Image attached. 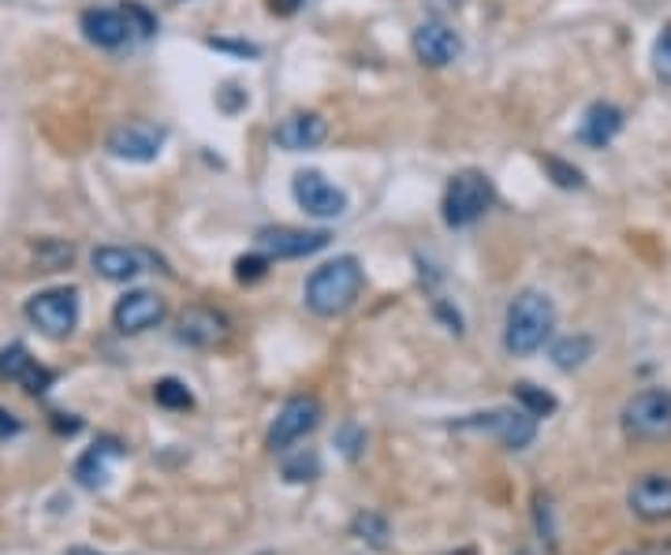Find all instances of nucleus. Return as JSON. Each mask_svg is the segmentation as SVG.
Wrapping results in <instances>:
<instances>
[{
  "label": "nucleus",
  "instance_id": "4468645a",
  "mask_svg": "<svg viewBox=\"0 0 671 555\" xmlns=\"http://www.w3.org/2000/svg\"><path fill=\"white\" fill-rule=\"evenodd\" d=\"M79 30L82 38L98 49H124L135 34L124 8H87V12L79 16Z\"/></svg>",
  "mask_w": 671,
  "mask_h": 555
},
{
  "label": "nucleus",
  "instance_id": "f704fd0d",
  "mask_svg": "<svg viewBox=\"0 0 671 555\" xmlns=\"http://www.w3.org/2000/svg\"><path fill=\"white\" fill-rule=\"evenodd\" d=\"M68 555H98V552H93V548H71Z\"/></svg>",
  "mask_w": 671,
  "mask_h": 555
},
{
  "label": "nucleus",
  "instance_id": "7c9ffc66",
  "mask_svg": "<svg viewBox=\"0 0 671 555\" xmlns=\"http://www.w3.org/2000/svg\"><path fill=\"white\" fill-rule=\"evenodd\" d=\"M336 444L344 447L347 458H355L362 447H366V433H362L358 425H344V429H339V436H336Z\"/></svg>",
  "mask_w": 671,
  "mask_h": 555
},
{
  "label": "nucleus",
  "instance_id": "423d86ee",
  "mask_svg": "<svg viewBox=\"0 0 671 555\" xmlns=\"http://www.w3.org/2000/svg\"><path fill=\"white\" fill-rule=\"evenodd\" d=\"M292 195L298 201V209L314 220H336V217H344L347 206H351L344 190H339L336 184H328L317 168H303V172H295Z\"/></svg>",
  "mask_w": 671,
  "mask_h": 555
},
{
  "label": "nucleus",
  "instance_id": "f03ea898",
  "mask_svg": "<svg viewBox=\"0 0 671 555\" xmlns=\"http://www.w3.org/2000/svg\"><path fill=\"white\" fill-rule=\"evenodd\" d=\"M362 284H366L362 261L355 254H344V258L325 261L322 269L310 272V280H306V306L317 317H339L358 303Z\"/></svg>",
  "mask_w": 671,
  "mask_h": 555
},
{
  "label": "nucleus",
  "instance_id": "e433bc0d",
  "mask_svg": "<svg viewBox=\"0 0 671 555\" xmlns=\"http://www.w3.org/2000/svg\"><path fill=\"white\" fill-rule=\"evenodd\" d=\"M522 555H530V552H522Z\"/></svg>",
  "mask_w": 671,
  "mask_h": 555
},
{
  "label": "nucleus",
  "instance_id": "473e14b6",
  "mask_svg": "<svg viewBox=\"0 0 671 555\" xmlns=\"http://www.w3.org/2000/svg\"><path fill=\"white\" fill-rule=\"evenodd\" d=\"M213 49H228V52H239V57H258V46H247V41H220V38H209Z\"/></svg>",
  "mask_w": 671,
  "mask_h": 555
},
{
  "label": "nucleus",
  "instance_id": "9b49d317",
  "mask_svg": "<svg viewBox=\"0 0 671 555\" xmlns=\"http://www.w3.org/2000/svg\"><path fill=\"white\" fill-rule=\"evenodd\" d=\"M411 49L425 68H447V63L463 57V38L460 30H452L444 19H425L422 27H414Z\"/></svg>",
  "mask_w": 671,
  "mask_h": 555
},
{
  "label": "nucleus",
  "instance_id": "0eeeda50",
  "mask_svg": "<svg viewBox=\"0 0 671 555\" xmlns=\"http://www.w3.org/2000/svg\"><path fill=\"white\" fill-rule=\"evenodd\" d=\"M165 146V127H154L146 120H131L112 127L109 138H105V149L116 157V161H131V165H149L161 157Z\"/></svg>",
  "mask_w": 671,
  "mask_h": 555
},
{
  "label": "nucleus",
  "instance_id": "cd10ccee",
  "mask_svg": "<svg viewBox=\"0 0 671 555\" xmlns=\"http://www.w3.org/2000/svg\"><path fill=\"white\" fill-rule=\"evenodd\" d=\"M653 71L664 87H671V27H664V34L653 41Z\"/></svg>",
  "mask_w": 671,
  "mask_h": 555
},
{
  "label": "nucleus",
  "instance_id": "20e7f679",
  "mask_svg": "<svg viewBox=\"0 0 671 555\" xmlns=\"http://www.w3.org/2000/svg\"><path fill=\"white\" fill-rule=\"evenodd\" d=\"M623 433L634 444H668L671 440V392L645 388L626 399Z\"/></svg>",
  "mask_w": 671,
  "mask_h": 555
},
{
  "label": "nucleus",
  "instance_id": "7ed1b4c3",
  "mask_svg": "<svg viewBox=\"0 0 671 555\" xmlns=\"http://www.w3.org/2000/svg\"><path fill=\"white\" fill-rule=\"evenodd\" d=\"M493 201H496L493 179L477 172V168H463V172H455L444 187V201H441L444 224L447 228H471V224H477L493 209Z\"/></svg>",
  "mask_w": 671,
  "mask_h": 555
},
{
  "label": "nucleus",
  "instance_id": "1a4fd4ad",
  "mask_svg": "<svg viewBox=\"0 0 671 555\" xmlns=\"http://www.w3.org/2000/svg\"><path fill=\"white\" fill-rule=\"evenodd\" d=\"M455 429H482L489 436H496L507 452H522V447L534 444L537 436V418H530L526 410H489V414H474V418L460 422Z\"/></svg>",
  "mask_w": 671,
  "mask_h": 555
},
{
  "label": "nucleus",
  "instance_id": "c756f323",
  "mask_svg": "<svg viewBox=\"0 0 671 555\" xmlns=\"http://www.w3.org/2000/svg\"><path fill=\"white\" fill-rule=\"evenodd\" d=\"M265 272H269V258H265L262 250L258 254H247V258L236 261V280L239 284H258Z\"/></svg>",
  "mask_w": 671,
  "mask_h": 555
},
{
  "label": "nucleus",
  "instance_id": "412c9836",
  "mask_svg": "<svg viewBox=\"0 0 671 555\" xmlns=\"http://www.w3.org/2000/svg\"><path fill=\"white\" fill-rule=\"evenodd\" d=\"M511 392H515V403L530 414V418H552V414H556V407H560L556 395L545 392V388H537V384H530V380H519Z\"/></svg>",
  "mask_w": 671,
  "mask_h": 555
},
{
  "label": "nucleus",
  "instance_id": "c9c22d12",
  "mask_svg": "<svg viewBox=\"0 0 671 555\" xmlns=\"http://www.w3.org/2000/svg\"><path fill=\"white\" fill-rule=\"evenodd\" d=\"M447 555H477L474 548H455V552H447Z\"/></svg>",
  "mask_w": 671,
  "mask_h": 555
},
{
  "label": "nucleus",
  "instance_id": "72a5a7b5",
  "mask_svg": "<svg viewBox=\"0 0 671 555\" xmlns=\"http://www.w3.org/2000/svg\"><path fill=\"white\" fill-rule=\"evenodd\" d=\"M425 8H430V12L441 19V16H452V12H460L463 8V0H425Z\"/></svg>",
  "mask_w": 671,
  "mask_h": 555
},
{
  "label": "nucleus",
  "instance_id": "f257e3e1",
  "mask_svg": "<svg viewBox=\"0 0 671 555\" xmlns=\"http://www.w3.org/2000/svg\"><path fill=\"white\" fill-rule=\"evenodd\" d=\"M552 328H556V306H552V298L545 291H537V287H526V291H519L507 306L504 350L515 358L537 355V350L549 344Z\"/></svg>",
  "mask_w": 671,
  "mask_h": 555
},
{
  "label": "nucleus",
  "instance_id": "a878e982",
  "mask_svg": "<svg viewBox=\"0 0 671 555\" xmlns=\"http://www.w3.org/2000/svg\"><path fill=\"white\" fill-rule=\"evenodd\" d=\"M34 258L46 265L49 272H57V269H68L75 261V247L63 239H41V242H34Z\"/></svg>",
  "mask_w": 671,
  "mask_h": 555
},
{
  "label": "nucleus",
  "instance_id": "c85d7f7f",
  "mask_svg": "<svg viewBox=\"0 0 671 555\" xmlns=\"http://www.w3.org/2000/svg\"><path fill=\"white\" fill-rule=\"evenodd\" d=\"M120 8L127 12V23H131V30H135L138 38H149V34H154V30H157V19L149 16V8H142V4H138V0H124Z\"/></svg>",
  "mask_w": 671,
  "mask_h": 555
},
{
  "label": "nucleus",
  "instance_id": "5701e85b",
  "mask_svg": "<svg viewBox=\"0 0 671 555\" xmlns=\"http://www.w3.org/2000/svg\"><path fill=\"white\" fill-rule=\"evenodd\" d=\"M322 477V458L310 447H303V452H292L284 458V482L292 485H303V482H317Z\"/></svg>",
  "mask_w": 671,
  "mask_h": 555
},
{
  "label": "nucleus",
  "instance_id": "aec40b11",
  "mask_svg": "<svg viewBox=\"0 0 671 555\" xmlns=\"http://www.w3.org/2000/svg\"><path fill=\"white\" fill-rule=\"evenodd\" d=\"M120 458H124L120 440L105 436V440H98L87 455L79 458V463H75V482H79L82 488H105V482H109V466L120 463Z\"/></svg>",
  "mask_w": 671,
  "mask_h": 555
},
{
  "label": "nucleus",
  "instance_id": "9d476101",
  "mask_svg": "<svg viewBox=\"0 0 671 555\" xmlns=\"http://www.w3.org/2000/svg\"><path fill=\"white\" fill-rule=\"evenodd\" d=\"M317 425H322V403H317L314 395H295V399H287L280 414H276L269 429V447L273 452H287L292 444L306 440Z\"/></svg>",
  "mask_w": 671,
  "mask_h": 555
},
{
  "label": "nucleus",
  "instance_id": "4be33fe9",
  "mask_svg": "<svg viewBox=\"0 0 671 555\" xmlns=\"http://www.w3.org/2000/svg\"><path fill=\"white\" fill-rule=\"evenodd\" d=\"M590 358H593V339L590 336H568L552 347V361H556V369H563V373L585 366Z\"/></svg>",
  "mask_w": 671,
  "mask_h": 555
},
{
  "label": "nucleus",
  "instance_id": "f8f14e48",
  "mask_svg": "<svg viewBox=\"0 0 671 555\" xmlns=\"http://www.w3.org/2000/svg\"><path fill=\"white\" fill-rule=\"evenodd\" d=\"M231 336V321L213 306H187L176 321V339L195 350H209V347H220L228 344Z\"/></svg>",
  "mask_w": 671,
  "mask_h": 555
},
{
  "label": "nucleus",
  "instance_id": "ddd939ff",
  "mask_svg": "<svg viewBox=\"0 0 671 555\" xmlns=\"http://www.w3.org/2000/svg\"><path fill=\"white\" fill-rule=\"evenodd\" d=\"M168 306L161 295L154 291H127L120 303L112 309V325L116 333L124 336H138V333H149V328H157L165 321Z\"/></svg>",
  "mask_w": 671,
  "mask_h": 555
},
{
  "label": "nucleus",
  "instance_id": "bb28decb",
  "mask_svg": "<svg viewBox=\"0 0 671 555\" xmlns=\"http://www.w3.org/2000/svg\"><path fill=\"white\" fill-rule=\"evenodd\" d=\"M545 172L552 176V184L556 187H563V190H582L585 187V179H582V172L574 165H568V161H560V157H545Z\"/></svg>",
  "mask_w": 671,
  "mask_h": 555
},
{
  "label": "nucleus",
  "instance_id": "2f4dec72",
  "mask_svg": "<svg viewBox=\"0 0 671 555\" xmlns=\"http://www.w3.org/2000/svg\"><path fill=\"white\" fill-rule=\"evenodd\" d=\"M19 433H23V422H19L12 410L0 407V440H12V436H19Z\"/></svg>",
  "mask_w": 671,
  "mask_h": 555
},
{
  "label": "nucleus",
  "instance_id": "6ab92c4d",
  "mask_svg": "<svg viewBox=\"0 0 671 555\" xmlns=\"http://www.w3.org/2000/svg\"><path fill=\"white\" fill-rule=\"evenodd\" d=\"M146 254L142 250H127V247H98L90 254V265L101 280L109 284H131L135 276L146 272Z\"/></svg>",
  "mask_w": 671,
  "mask_h": 555
},
{
  "label": "nucleus",
  "instance_id": "393cba45",
  "mask_svg": "<svg viewBox=\"0 0 671 555\" xmlns=\"http://www.w3.org/2000/svg\"><path fill=\"white\" fill-rule=\"evenodd\" d=\"M351 529H355V537H362L373 548H388V522L381 515H373V511H358L355 522H351Z\"/></svg>",
  "mask_w": 671,
  "mask_h": 555
},
{
  "label": "nucleus",
  "instance_id": "f3484780",
  "mask_svg": "<svg viewBox=\"0 0 671 555\" xmlns=\"http://www.w3.org/2000/svg\"><path fill=\"white\" fill-rule=\"evenodd\" d=\"M328 138V123L317 112H295L284 116L273 131V142L287 149V153H306V149H317Z\"/></svg>",
  "mask_w": 671,
  "mask_h": 555
},
{
  "label": "nucleus",
  "instance_id": "39448f33",
  "mask_svg": "<svg viewBox=\"0 0 671 555\" xmlns=\"http://www.w3.org/2000/svg\"><path fill=\"white\" fill-rule=\"evenodd\" d=\"M27 317L38 333H46L52 339L71 336L75 325H79V291H75V287H49V291H38L27 303Z\"/></svg>",
  "mask_w": 671,
  "mask_h": 555
},
{
  "label": "nucleus",
  "instance_id": "a211bd4d",
  "mask_svg": "<svg viewBox=\"0 0 671 555\" xmlns=\"http://www.w3.org/2000/svg\"><path fill=\"white\" fill-rule=\"evenodd\" d=\"M623 109L612 101H593L590 109H585L582 123H579V142L590 146V149H604L612 142L615 135L623 131Z\"/></svg>",
  "mask_w": 671,
  "mask_h": 555
},
{
  "label": "nucleus",
  "instance_id": "6e6552de",
  "mask_svg": "<svg viewBox=\"0 0 671 555\" xmlns=\"http://www.w3.org/2000/svg\"><path fill=\"white\" fill-rule=\"evenodd\" d=\"M333 235L328 231H306V228H287V224H276V228H262L254 235V247H258L265 258L276 261H295V258H310V254L325 250Z\"/></svg>",
  "mask_w": 671,
  "mask_h": 555
},
{
  "label": "nucleus",
  "instance_id": "2eb2a0df",
  "mask_svg": "<svg viewBox=\"0 0 671 555\" xmlns=\"http://www.w3.org/2000/svg\"><path fill=\"white\" fill-rule=\"evenodd\" d=\"M626 504L642 522H668L671 518V477L668 474H645L638 477L626 493Z\"/></svg>",
  "mask_w": 671,
  "mask_h": 555
},
{
  "label": "nucleus",
  "instance_id": "b1692460",
  "mask_svg": "<svg viewBox=\"0 0 671 555\" xmlns=\"http://www.w3.org/2000/svg\"><path fill=\"white\" fill-rule=\"evenodd\" d=\"M154 399H157V407H165V410H190V407H195V395H190L187 384L176 380V377L157 380L154 384Z\"/></svg>",
  "mask_w": 671,
  "mask_h": 555
},
{
  "label": "nucleus",
  "instance_id": "dca6fc26",
  "mask_svg": "<svg viewBox=\"0 0 671 555\" xmlns=\"http://www.w3.org/2000/svg\"><path fill=\"white\" fill-rule=\"evenodd\" d=\"M0 380L19 384V388L30 392V395H41V392H49L52 369L38 366V361L30 358V350H27L23 344H12V347L0 350Z\"/></svg>",
  "mask_w": 671,
  "mask_h": 555
}]
</instances>
